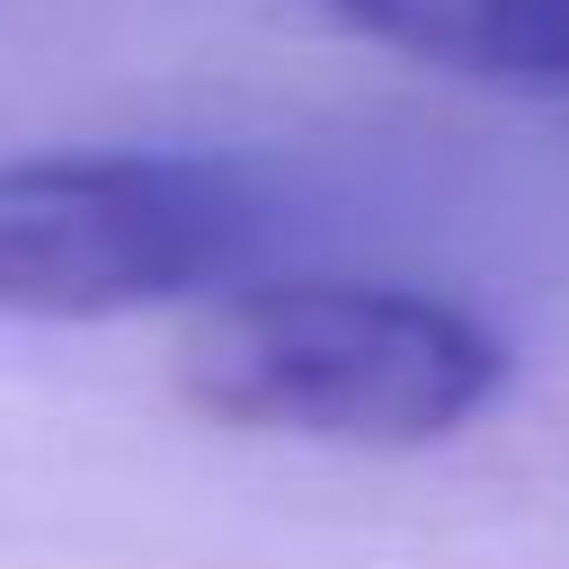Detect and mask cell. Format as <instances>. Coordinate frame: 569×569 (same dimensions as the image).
<instances>
[{
	"label": "cell",
	"instance_id": "cell-1",
	"mask_svg": "<svg viewBox=\"0 0 569 569\" xmlns=\"http://www.w3.org/2000/svg\"><path fill=\"white\" fill-rule=\"evenodd\" d=\"M169 373L178 400L231 436L418 453L507 391V338L427 284L267 276L204 293Z\"/></svg>",
	"mask_w": 569,
	"mask_h": 569
},
{
	"label": "cell",
	"instance_id": "cell-2",
	"mask_svg": "<svg viewBox=\"0 0 569 569\" xmlns=\"http://www.w3.org/2000/svg\"><path fill=\"white\" fill-rule=\"evenodd\" d=\"M267 231V196L204 151L0 160V320H124L213 293Z\"/></svg>",
	"mask_w": 569,
	"mask_h": 569
},
{
	"label": "cell",
	"instance_id": "cell-3",
	"mask_svg": "<svg viewBox=\"0 0 569 569\" xmlns=\"http://www.w3.org/2000/svg\"><path fill=\"white\" fill-rule=\"evenodd\" d=\"M311 9L427 71L516 98H569V0H311Z\"/></svg>",
	"mask_w": 569,
	"mask_h": 569
}]
</instances>
